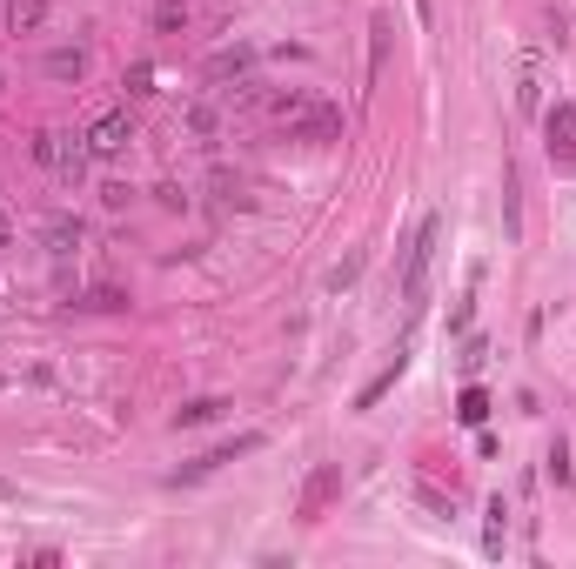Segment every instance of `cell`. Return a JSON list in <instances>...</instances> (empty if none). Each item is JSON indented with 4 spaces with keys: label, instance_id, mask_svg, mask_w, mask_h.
Segmentation results:
<instances>
[{
    "label": "cell",
    "instance_id": "17",
    "mask_svg": "<svg viewBox=\"0 0 576 569\" xmlns=\"http://www.w3.org/2000/svg\"><path fill=\"white\" fill-rule=\"evenodd\" d=\"M88 308H128V295H121V288H94Z\"/></svg>",
    "mask_w": 576,
    "mask_h": 569
},
{
    "label": "cell",
    "instance_id": "14",
    "mask_svg": "<svg viewBox=\"0 0 576 569\" xmlns=\"http://www.w3.org/2000/svg\"><path fill=\"white\" fill-rule=\"evenodd\" d=\"M456 416H463L469 429H476V422H489V395H483V389H463V402H456Z\"/></svg>",
    "mask_w": 576,
    "mask_h": 569
},
{
    "label": "cell",
    "instance_id": "13",
    "mask_svg": "<svg viewBox=\"0 0 576 569\" xmlns=\"http://www.w3.org/2000/svg\"><path fill=\"white\" fill-rule=\"evenodd\" d=\"M188 27V0H161L155 7V34H181Z\"/></svg>",
    "mask_w": 576,
    "mask_h": 569
},
{
    "label": "cell",
    "instance_id": "15",
    "mask_svg": "<svg viewBox=\"0 0 576 569\" xmlns=\"http://www.w3.org/2000/svg\"><path fill=\"white\" fill-rule=\"evenodd\" d=\"M355 275H362V255H349V262H342V268H329V288H349Z\"/></svg>",
    "mask_w": 576,
    "mask_h": 569
},
{
    "label": "cell",
    "instance_id": "18",
    "mask_svg": "<svg viewBox=\"0 0 576 569\" xmlns=\"http://www.w3.org/2000/svg\"><path fill=\"white\" fill-rule=\"evenodd\" d=\"M188 128H195V134H215V108H188Z\"/></svg>",
    "mask_w": 576,
    "mask_h": 569
},
{
    "label": "cell",
    "instance_id": "11",
    "mask_svg": "<svg viewBox=\"0 0 576 569\" xmlns=\"http://www.w3.org/2000/svg\"><path fill=\"white\" fill-rule=\"evenodd\" d=\"M402 369H409V355H402V349H396V362H389V369H382V375H376V382H369V389L355 395V409H376L382 395H389V389H396V382H402Z\"/></svg>",
    "mask_w": 576,
    "mask_h": 569
},
{
    "label": "cell",
    "instance_id": "21",
    "mask_svg": "<svg viewBox=\"0 0 576 569\" xmlns=\"http://www.w3.org/2000/svg\"><path fill=\"white\" fill-rule=\"evenodd\" d=\"M0 88H7V74H0Z\"/></svg>",
    "mask_w": 576,
    "mask_h": 569
},
{
    "label": "cell",
    "instance_id": "6",
    "mask_svg": "<svg viewBox=\"0 0 576 569\" xmlns=\"http://www.w3.org/2000/svg\"><path fill=\"white\" fill-rule=\"evenodd\" d=\"M335 489H342V469H315V476H309V489H302V516H322Z\"/></svg>",
    "mask_w": 576,
    "mask_h": 569
},
{
    "label": "cell",
    "instance_id": "8",
    "mask_svg": "<svg viewBox=\"0 0 576 569\" xmlns=\"http://www.w3.org/2000/svg\"><path fill=\"white\" fill-rule=\"evenodd\" d=\"M228 402L222 395H201V402H188V409H175V429H208V422H222Z\"/></svg>",
    "mask_w": 576,
    "mask_h": 569
},
{
    "label": "cell",
    "instance_id": "5",
    "mask_svg": "<svg viewBox=\"0 0 576 569\" xmlns=\"http://www.w3.org/2000/svg\"><path fill=\"white\" fill-rule=\"evenodd\" d=\"M255 449H262V436H255V429H248V436L222 442V449H208V456H201V462H188V469H181L175 482H195V476H208V469H222V462H235V456H255Z\"/></svg>",
    "mask_w": 576,
    "mask_h": 569
},
{
    "label": "cell",
    "instance_id": "9",
    "mask_svg": "<svg viewBox=\"0 0 576 569\" xmlns=\"http://www.w3.org/2000/svg\"><path fill=\"white\" fill-rule=\"evenodd\" d=\"M41 67H47V81H81V74H88V54H81V47H54Z\"/></svg>",
    "mask_w": 576,
    "mask_h": 569
},
{
    "label": "cell",
    "instance_id": "10",
    "mask_svg": "<svg viewBox=\"0 0 576 569\" xmlns=\"http://www.w3.org/2000/svg\"><path fill=\"white\" fill-rule=\"evenodd\" d=\"M255 67V47H222L215 61H208V81H235V74H248Z\"/></svg>",
    "mask_w": 576,
    "mask_h": 569
},
{
    "label": "cell",
    "instance_id": "19",
    "mask_svg": "<svg viewBox=\"0 0 576 569\" xmlns=\"http://www.w3.org/2000/svg\"><path fill=\"white\" fill-rule=\"evenodd\" d=\"M416 21H436V7H429V0H416Z\"/></svg>",
    "mask_w": 576,
    "mask_h": 569
},
{
    "label": "cell",
    "instance_id": "12",
    "mask_svg": "<svg viewBox=\"0 0 576 569\" xmlns=\"http://www.w3.org/2000/svg\"><path fill=\"white\" fill-rule=\"evenodd\" d=\"M41 21H47V0H7V27L14 34H34Z\"/></svg>",
    "mask_w": 576,
    "mask_h": 569
},
{
    "label": "cell",
    "instance_id": "7",
    "mask_svg": "<svg viewBox=\"0 0 576 569\" xmlns=\"http://www.w3.org/2000/svg\"><path fill=\"white\" fill-rule=\"evenodd\" d=\"M81 241H88V228H81L74 215H54V221H47V255H74Z\"/></svg>",
    "mask_w": 576,
    "mask_h": 569
},
{
    "label": "cell",
    "instance_id": "1",
    "mask_svg": "<svg viewBox=\"0 0 576 569\" xmlns=\"http://www.w3.org/2000/svg\"><path fill=\"white\" fill-rule=\"evenodd\" d=\"M436 241H443V215H422L416 241H409V262H402V295H409V308H422V295H429V262H436Z\"/></svg>",
    "mask_w": 576,
    "mask_h": 569
},
{
    "label": "cell",
    "instance_id": "20",
    "mask_svg": "<svg viewBox=\"0 0 576 569\" xmlns=\"http://www.w3.org/2000/svg\"><path fill=\"white\" fill-rule=\"evenodd\" d=\"M0 248H7V208H0Z\"/></svg>",
    "mask_w": 576,
    "mask_h": 569
},
{
    "label": "cell",
    "instance_id": "4",
    "mask_svg": "<svg viewBox=\"0 0 576 569\" xmlns=\"http://www.w3.org/2000/svg\"><path fill=\"white\" fill-rule=\"evenodd\" d=\"M543 134H550V154L563 161V168H576V101H556L550 114H543Z\"/></svg>",
    "mask_w": 576,
    "mask_h": 569
},
{
    "label": "cell",
    "instance_id": "3",
    "mask_svg": "<svg viewBox=\"0 0 576 569\" xmlns=\"http://www.w3.org/2000/svg\"><path fill=\"white\" fill-rule=\"evenodd\" d=\"M128 141H134V121H128V108L101 114V121L88 128V154H94V161H114V154H128Z\"/></svg>",
    "mask_w": 576,
    "mask_h": 569
},
{
    "label": "cell",
    "instance_id": "2",
    "mask_svg": "<svg viewBox=\"0 0 576 569\" xmlns=\"http://www.w3.org/2000/svg\"><path fill=\"white\" fill-rule=\"evenodd\" d=\"M275 114L288 121L295 141H335V134H342V114H335L329 101H295V94H288V101H275Z\"/></svg>",
    "mask_w": 576,
    "mask_h": 569
},
{
    "label": "cell",
    "instance_id": "16",
    "mask_svg": "<svg viewBox=\"0 0 576 569\" xmlns=\"http://www.w3.org/2000/svg\"><path fill=\"white\" fill-rule=\"evenodd\" d=\"M550 476L570 482V449H563V442H550Z\"/></svg>",
    "mask_w": 576,
    "mask_h": 569
}]
</instances>
